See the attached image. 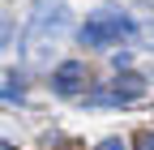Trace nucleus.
Segmentation results:
<instances>
[{
    "mask_svg": "<svg viewBox=\"0 0 154 150\" xmlns=\"http://www.w3.org/2000/svg\"><path fill=\"white\" fill-rule=\"evenodd\" d=\"M73 30V13L69 5H60V0H47V5H38L30 13V26L22 34V52L30 64H47V52L60 47V39Z\"/></svg>",
    "mask_w": 154,
    "mask_h": 150,
    "instance_id": "f257e3e1",
    "label": "nucleus"
},
{
    "mask_svg": "<svg viewBox=\"0 0 154 150\" xmlns=\"http://www.w3.org/2000/svg\"><path fill=\"white\" fill-rule=\"evenodd\" d=\"M133 22L128 17H120V13H94L90 22L82 26V43H90V47H107V43H120V39H133Z\"/></svg>",
    "mask_w": 154,
    "mask_h": 150,
    "instance_id": "f03ea898",
    "label": "nucleus"
},
{
    "mask_svg": "<svg viewBox=\"0 0 154 150\" xmlns=\"http://www.w3.org/2000/svg\"><path fill=\"white\" fill-rule=\"evenodd\" d=\"M86 64L82 60H64L60 69L51 73V86H56V95H82V86H86Z\"/></svg>",
    "mask_w": 154,
    "mask_h": 150,
    "instance_id": "7ed1b4c3",
    "label": "nucleus"
},
{
    "mask_svg": "<svg viewBox=\"0 0 154 150\" xmlns=\"http://www.w3.org/2000/svg\"><path fill=\"white\" fill-rule=\"evenodd\" d=\"M111 90H116V95L128 103V99H141V95H146V82L137 77V73H120V77L111 82Z\"/></svg>",
    "mask_w": 154,
    "mask_h": 150,
    "instance_id": "20e7f679",
    "label": "nucleus"
},
{
    "mask_svg": "<svg viewBox=\"0 0 154 150\" xmlns=\"http://www.w3.org/2000/svg\"><path fill=\"white\" fill-rule=\"evenodd\" d=\"M9 39H13V17H9V13H0V47H5Z\"/></svg>",
    "mask_w": 154,
    "mask_h": 150,
    "instance_id": "39448f33",
    "label": "nucleus"
},
{
    "mask_svg": "<svg viewBox=\"0 0 154 150\" xmlns=\"http://www.w3.org/2000/svg\"><path fill=\"white\" fill-rule=\"evenodd\" d=\"M137 150H154V133H150V129L137 133Z\"/></svg>",
    "mask_w": 154,
    "mask_h": 150,
    "instance_id": "423d86ee",
    "label": "nucleus"
},
{
    "mask_svg": "<svg viewBox=\"0 0 154 150\" xmlns=\"http://www.w3.org/2000/svg\"><path fill=\"white\" fill-rule=\"evenodd\" d=\"M94 150H124V142H116V137H111V142H103V146H94Z\"/></svg>",
    "mask_w": 154,
    "mask_h": 150,
    "instance_id": "0eeeda50",
    "label": "nucleus"
},
{
    "mask_svg": "<svg viewBox=\"0 0 154 150\" xmlns=\"http://www.w3.org/2000/svg\"><path fill=\"white\" fill-rule=\"evenodd\" d=\"M146 39H150V47H154V26H146Z\"/></svg>",
    "mask_w": 154,
    "mask_h": 150,
    "instance_id": "6e6552de",
    "label": "nucleus"
},
{
    "mask_svg": "<svg viewBox=\"0 0 154 150\" xmlns=\"http://www.w3.org/2000/svg\"><path fill=\"white\" fill-rule=\"evenodd\" d=\"M0 150H9V142H0Z\"/></svg>",
    "mask_w": 154,
    "mask_h": 150,
    "instance_id": "1a4fd4ad",
    "label": "nucleus"
}]
</instances>
